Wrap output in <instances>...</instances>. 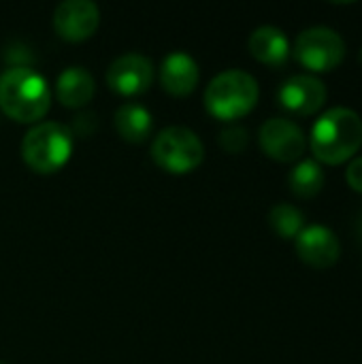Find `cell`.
<instances>
[{"mask_svg":"<svg viewBox=\"0 0 362 364\" xmlns=\"http://www.w3.org/2000/svg\"><path fill=\"white\" fill-rule=\"evenodd\" d=\"M290 51L305 68L314 73H329L344 62L346 43L339 32L326 26H314L297 36L294 47Z\"/></svg>","mask_w":362,"mask_h":364,"instance_id":"obj_6","label":"cell"},{"mask_svg":"<svg viewBox=\"0 0 362 364\" xmlns=\"http://www.w3.org/2000/svg\"><path fill=\"white\" fill-rule=\"evenodd\" d=\"M154 160L169 173H188L205 158L201 136L186 126L162 128L151 143Z\"/></svg>","mask_w":362,"mask_h":364,"instance_id":"obj_5","label":"cell"},{"mask_svg":"<svg viewBox=\"0 0 362 364\" xmlns=\"http://www.w3.org/2000/svg\"><path fill=\"white\" fill-rule=\"evenodd\" d=\"M250 51L252 55L271 66H280L290 58V41L284 30L277 26H260L250 34Z\"/></svg>","mask_w":362,"mask_h":364,"instance_id":"obj_14","label":"cell"},{"mask_svg":"<svg viewBox=\"0 0 362 364\" xmlns=\"http://www.w3.org/2000/svg\"><path fill=\"white\" fill-rule=\"evenodd\" d=\"M288 183L294 196L314 198L324 188V171L316 160H301L288 175Z\"/></svg>","mask_w":362,"mask_h":364,"instance_id":"obj_16","label":"cell"},{"mask_svg":"<svg viewBox=\"0 0 362 364\" xmlns=\"http://www.w3.org/2000/svg\"><path fill=\"white\" fill-rule=\"evenodd\" d=\"M94 90V75L81 64L66 66L55 79V96L64 107H83L92 100Z\"/></svg>","mask_w":362,"mask_h":364,"instance_id":"obj_13","label":"cell"},{"mask_svg":"<svg viewBox=\"0 0 362 364\" xmlns=\"http://www.w3.org/2000/svg\"><path fill=\"white\" fill-rule=\"evenodd\" d=\"M346 179H348L352 190L362 192V158H356V160L350 162V166L346 171Z\"/></svg>","mask_w":362,"mask_h":364,"instance_id":"obj_20","label":"cell"},{"mask_svg":"<svg viewBox=\"0 0 362 364\" xmlns=\"http://www.w3.org/2000/svg\"><path fill=\"white\" fill-rule=\"evenodd\" d=\"M297 254L312 269H331L341 256V243L326 226H309L299 232Z\"/></svg>","mask_w":362,"mask_h":364,"instance_id":"obj_11","label":"cell"},{"mask_svg":"<svg viewBox=\"0 0 362 364\" xmlns=\"http://www.w3.org/2000/svg\"><path fill=\"white\" fill-rule=\"evenodd\" d=\"M312 151L318 162L344 164L362 145V119L352 109L337 107L326 111L312 128Z\"/></svg>","mask_w":362,"mask_h":364,"instance_id":"obj_2","label":"cell"},{"mask_svg":"<svg viewBox=\"0 0 362 364\" xmlns=\"http://www.w3.org/2000/svg\"><path fill=\"white\" fill-rule=\"evenodd\" d=\"M361 62H362V51H361Z\"/></svg>","mask_w":362,"mask_h":364,"instance_id":"obj_22","label":"cell"},{"mask_svg":"<svg viewBox=\"0 0 362 364\" xmlns=\"http://www.w3.org/2000/svg\"><path fill=\"white\" fill-rule=\"evenodd\" d=\"M277 98L290 113L314 115L326 102V85L314 75H292L280 85Z\"/></svg>","mask_w":362,"mask_h":364,"instance_id":"obj_10","label":"cell"},{"mask_svg":"<svg viewBox=\"0 0 362 364\" xmlns=\"http://www.w3.org/2000/svg\"><path fill=\"white\" fill-rule=\"evenodd\" d=\"M73 154V132L60 122H36L21 141L26 164L38 173H53Z\"/></svg>","mask_w":362,"mask_h":364,"instance_id":"obj_4","label":"cell"},{"mask_svg":"<svg viewBox=\"0 0 362 364\" xmlns=\"http://www.w3.org/2000/svg\"><path fill=\"white\" fill-rule=\"evenodd\" d=\"M247 141H250V134L243 126L239 124H230L226 126L222 132H220V145L230 151V154H239L247 147Z\"/></svg>","mask_w":362,"mask_h":364,"instance_id":"obj_18","label":"cell"},{"mask_svg":"<svg viewBox=\"0 0 362 364\" xmlns=\"http://www.w3.org/2000/svg\"><path fill=\"white\" fill-rule=\"evenodd\" d=\"M51 107L47 79L30 66L17 64L0 73V109L17 122H38Z\"/></svg>","mask_w":362,"mask_h":364,"instance_id":"obj_1","label":"cell"},{"mask_svg":"<svg viewBox=\"0 0 362 364\" xmlns=\"http://www.w3.org/2000/svg\"><path fill=\"white\" fill-rule=\"evenodd\" d=\"M258 141L262 151L277 162H297L307 147L301 126L286 117L267 119L260 126Z\"/></svg>","mask_w":362,"mask_h":364,"instance_id":"obj_7","label":"cell"},{"mask_svg":"<svg viewBox=\"0 0 362 364\" xmlns=\"http://www.w3.org/2000/svg\"><path fill=\"white\" fill-rule=\"evenodd\" d=\"M100 9L94 0H62L53 9V28L66 41H83L96 32Z\"/></svg>","mask_w":362,"mask_h":364,"instance_id":"obj_9","label":"cell"},{"mask_svg":"<svg viewBox=\"0 0 362 364\" xmlns=\"http://www.w3.org/2000/svg\"><path fill=\"white\" fill-rule=\"evenodd\" d=\"M258 81L239 68L218 73L205 90V107L220 119H237L258 102Z\"/></svg>","mask_w":362,"mask_h":364,"instance_id":"obj_3","label":"cell"},{"mask_svg":"<svg viewBox=\"0 0 362 364\" xmlns=\"http://www.w3.org/2000/svg\"><path fill=\"white\" fill-rule=\"evenodd\" d=\"M0 364H6V363H4V360H0Z\"/></svg>","mask_w":362,"mask_h":364,"instance_id":"obj_21","label":"cell"},{"mask_svg":"<svg viewBox=\"0 0 362 364\" xmlns=\"http://www.w3.org/2000/svg\"><path fill=\"white\" fill-rule=\"evenodd\" d=\"M94 130H96V115H94L92 111L79 113V115L73 119L70 132H75V134H79V136H90Z\"/></svg>","mask_w":362,"mask_h":364,"instance_id":"obj_19","label":"cell"},{"mask_svg":"<svg viewBox=\"0 0 362 364\" xmlns=\"http://www.w3.org/2000/svg\"><path fill=\"white\" fill-rule=\"evenodd\" d=\"M158 75H160L162 87L175 96L190 94L201 79V70H198L196 60L188 51H181V49L164 55Z\"/></svg>","mask_w":362,"mask_h":364,"instance_id":"obj_12","label":"cell"},{"mask_svg":"<svg viewBox=\"0 0 362 364\" xmlns=\"http://www.w3.org/2000/svg\"><path fill=\"white\" fill-rule=\"evenodd\" d=\"M154 81V64L139 51L117 55L107 68V83L113 92L134 96L145 92Z\"/></svg>","mask_w":362,"mask_h":364,"instance_id":"obj_8","label":"cell"},{"mask_svg":"<svg viewBox=\"0 0 362 364\" xmlns=\"http://www.w3.org/2000/svg\"><path fill=\"white\" fill-rule=\"evenodd\" d=\"M154 117L141 102H124L115 111V128L122 139L130 143H141L151 132Z\"/></svg>","mask_w":362,"mask_h":364,"instance_id":"obj_15","label":"cell"},{"mask_svg":"<svg viewBox=\"0 0 362 364\" xmlns=\"http://www.w3.org/2000/svg\"><path fill=\"white\" fill-rule=\"evenodd\" d=\"M303 213L290 203H277L269 211V224L282 239H297L303 230Z\"/></svg>","mask_w":362,"mask_h":364,"instance_id":"obj_17","label":"cell"}]
</instances>
